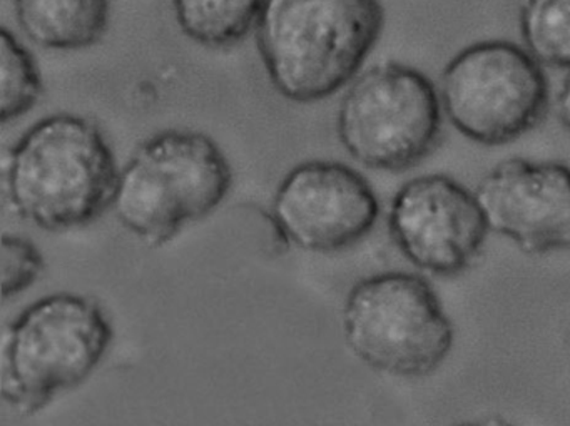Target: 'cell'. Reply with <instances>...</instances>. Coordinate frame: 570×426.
Returning <instances> with one entry per match:
<instances>
[{"label": "cell", "instance_id": "cell-1", "mask_svg": "<svg viewBox=\"0 0 570 426\" xmlns=\"http://www.w3.org/2000/svg\"><path fill=\"white\" fill-rule=\"evenodd\" d=\"M380 0H265L256 42L273 88L308 105L345 88L383 31Z\"/></svg>", "mask_w": 570, "mask_h": 426}, {"label": "cell", "instance_id": "cell-2", "mask_svg": "<svg viewBox=\"0 0 570 426\" xmlns=\"http://www.w3.org/2000/svg\"><path fill=\"white\" fill-rule=\"evenodd\" d=\"M118 178L115 155L95 122L49 116L12 149L9 199L38 228L65 231L98 219L112 205Z\"/></svg>", "mask_w": 570, "mask_h": 426}, {"label": "cell", "instance_id": "cell-3", "mask_svg": "<svg viewBox=\"0 0 570 426\" xmlns=\"http://www.w3.org/2000/svg\"><path fill=\"white\" fill-rule=\"evenodd\" d=\"M232 182V166L209 136L169 129L142 142L119 171L111 206L132 235L163 246L212 215Z\"/></svg>", "mask_w": 570, "mask_h": 426}, {"label": "cell", "instance_id": "cell-4", "mask_svg": "<svg viewBox=\"0 0 570 426\" xmlns=\"http://www.w3.org/2000/svg\"><path fill=\"white\" fill-rule=\"evenodd\" d=\"M112 326L98 303L59 293L26 308L6 335L0 393L19 415H35L81 385L105 358Z\"/></svg>", "mask_w": 570, "mask_h": 426}, {"label": "cell", "instance_id": "cell-5", "mask_svg": "<svg viewBox=\"0 0 570 426\" xmlns=\"http://www.w3.org/2000/svg\"><path fill=\"white\" fill-rule=\"evenodd\" d=\"M343 335L356 358L379 371L422 378L449 356L453 328L432 286L413 273H382L350 289Z\"/></svg>", "mask_w": 570, "mask_h": 426}, {"label": "cell", "instance_id": "cell-6", "mask_svg": "<svg viewBox=\"0 0 570 426\" xmlns=\"http://www.w3.org/2000/svg\"><path fill=\"white\" fill-rule=\"evenodd\" d=\"M442 109L426 76L386 62L353 79L340 102L336 131L350 156L366 168L406 171L439 145Z\"/></svg>", "mask_w": 570, "mask_h": 426}, {"label": "cell", "instance_id": "cell-7", "mask_svg": "<svg viewBox=\"0 0 570 426\" xmlns=\"http://www.w3.org/2000/svg\"><path fill=\"white\" fill-rule=\"evenodd\" d=\"M549 81L525 48L483 41L443 69L440 101L450 125L470 141L502 146L532 131L549 109Z\"/></svg>", "mask_w": 570, "mask_h": 426}, {"label": "cell", "instance_id": "cell-8", "mask_svg": "<svg viewBox=\"0 0 570 426\" xmlns=\"http://www.w3.org/2000/svg\"><path fill=\"white\" fill-rule=\"evenodd\" d=\"M380 216L372 185L336 161L293 168L276 189L273 219L278 231L305 251L335 252L362 241Z\"/></svg>", "mask_w": 570, "mask_h": 426}, {"label": "cell", "instance_id": "cell-9", "mask_svg": "<svg viewBox=\"0 0 570 426\" xmlns=\"http://www.w3.org/2000/svg\"><path fill=\"white\" fill-rule=\"evenodd\" d=\"M389 229L413 266L439 276L469 268L490 231L475 192L443 175L405 182L393 196Z\"/></svg>", "mask_w": 570, "mask_h": 426}, {"label": "cell", "instance_id": "cell-10", "mask_svg": "<svg viewBox=\"0 0 570 426\" xmlns=\"http://www.w3.org/2000/svg\"><path fill=\"white\" fill-rule=\"evenodd\" d=\"M490 231L527 255L570 249V169L505 159L475 189Z\"/></svg>", "mask_w": 570, "mask_h": 426}, {"label": "cell", "instance_id": "cell-11", "mask_svg": "<svg viewBox=\"0 0 570 426\" xmlns=\"http://www.w3.org/2000/svg\"><path fill=\"white\" fill-rule=\"evenodd\" d=\"M16 18L35 44L58 51L91 48L105 38L109 0H12Z\"/></svg>", "mask_w": 570, "mask_h": 426}, {"label": "cell", "instance_id": "cell-12", "mask_svg": "<svg viewBox=\"0 0 570 426\" xmlns=\"http://www.w3.org/2000/svg\"><path fill=\"white\" fill-rule=\"evenodd\" d=\"M183 34L206 48L245 41L262 16L265 0H171Z\"/></svg>", "mask_w": 570, "mask_h": 426}, {"label": "cell", "instance_id": "cell-13", "mask_svg": "<svg viewBox=\"0 0 570 426\" xmlns=\"http://www.w3.org/2000/svg\"><path fill=\"white\" fill-rule=\"evenodd\" d=\"M520 32L540 65L570 71V0H525Z\"/></svg>", "mask_w": 570, "mask_h": 426}, {"label": "cell", "instance_id": "cell-14", "mask_svg": "<svg viewBox=\"0 0 570 426\" xmlns=\"http://www.w3.org/2000/svg\"><path fill=\"white\" fill-rule=\"evenodd\" d=\"M42 78L31 52L8 29L0 31V121H16L35 108Z\"/></svg>", "mask_w": 570, "mask_h": 426}, {"label": "cell", "instance_id": "cell-15", "mask_svg": "<svg viewBox=\"0 0 570 426\" xmlns=\"http://www.w3.org/2000/svg\"><path fill=\"white\" fill-rule=\"evenodd\" d=\"M2 296L4 299L18 296L31 288L45 271V258L31 239L22 236H2Z\"/></svg>", "mask_w": 570, "mask_h": 426}, {"label": "cell", "instance_id": "cell-16", "mask_svg": "<svg viewBox=\"0 0 570 426\" xmlns=\"http://www.w3.org/2000/svg\"><path fill=\"white\" fill-rule=\"evenodd\" d=\"M557 116L560 122L570 131V71L560 86L559 95H557Z\"/></svg>", "mask_w": 570, "mask_h": 426}]
</instances>
